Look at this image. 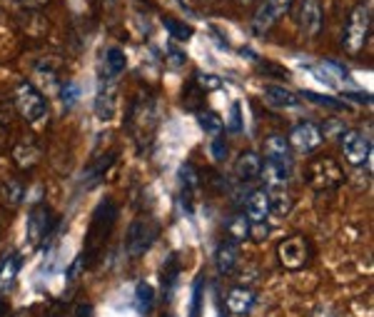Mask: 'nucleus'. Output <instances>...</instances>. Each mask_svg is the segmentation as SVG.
I'll return each instance as SVG.
<instances>
[{"mask_svg": "<svg viewBox=\"0 0 374 317\" xmlns=\"http://www.w3.org/2000/svg\"><path fill=\"white\" fill-rule=\"evenodd\" d=\"M227 127H230L232 132H240V130H242V118H240V105H237V102H232V108H230V123H227Z\"/></svg>", "mask_w": 374, "mask_h": 317, "instance_id": "c9c22d12", "label": "nucleus"}, {"mask_svg": "<svg viewBox=\"0 0 374 317\" xmlns=\"http://www.w3.org/2000/svg\"><path fill=\"white\" fill-rule=\"evenodd\" d=\"M267 198H270V215H274V217H285L287 212H290V210H292L290 190L274 192V195H267Z\"/></svg>", "mask_w": 374, "mask_h": 317, "instance_id": "bb28decb", "label": "nucleus"}, {"mask_svg": "<svg viewBox=\"0 0 374 317\" xmlns=\"http://www.w3.org/2000/svg\"><path fill=\"white\" fill-rule=\"evenodd\" d=\"M260 70H267V72H272V75H287L285 68H277V65H272V63H265V65H260Z\"/></svg>", "mask_w": 374, "mask_h": 317, "instance_id": "c03bdc74", "label": "nucleus"}, {"mask_svg": "<svg viewBox=\"0 0 374 317\" xmlns=\"http://www.w3.org/2000/svg\"><path fill=\"white\" fill-rule=\"evenodd\" d=\"M287 143L295 150H299V153H315L325 143V135H322V130L315 123H299V125L292 127Z\"/></svg>", "mask_w": 374, "mask_h": 317, "instance_id": "1a4fd4ad", "label": "nucleus"}, {"mask_svg": "<svg viewBox=\"0 0 374 317\" xmlns=\"http://www.w3.org/2000/svg\"><path fill=\"white\" fill-rule=\"evenodd\" d=\"M249 228H252V222L247 217L235 215L227 222V238L235 240V242H244V240H249Z\"/></svg>", "mask_w": 374, "mask_h": 317, "instance_id": "a878e982", "label": "nucleus"}, {"mask_svg": "<svg viewBox=\"0 0 374 317\" xmlns=\"http://www.w3.org/2000/svg\"><path fill=\"white\" fill-rule=\"evenodd\" d=\"M167 55H170V58H173V68H180V65H185V55L180 53V50H175V48H170L167 50Z\"/></svg>", "mask_w": 374, "mask_h": 317, "instance_id": "79ce46f5", "label": "nucleus"}, {"mask_svg": "<svg viewBox=\"0 0 374 317\" xmlns=\"http://www.w3.org/2000/svg\"><path fill=\"white\" fill-rule=\"evenodd\" d=\"M72 317H93V305L85 302V300H80V302L72 307Z\"/></svg>", "mask_w": 374, "mask_h": 317, "instance_id": "a19ab883", "label": "nucleus"}, {"mask_svg": "<svg viewBox=\"0 0 374 317\" xmlns=\"http://www.w3.org/2000/svg\"><path fill=\"white\" fill-rule=\"evenodd\" d=\"M178 277H180V260L175 252H170V258L162 265V290H165L167 297L173 295L175 285H178Z\"/></svg>", "mask_w": 374, "mask_h": 317, "instance_id": "4be33fe9", "label": "nucleus"}, {"mask_svg": "<svg viewBox=\"0 0 374 317\" xmlns=\"http://www.w3.org/2000/svg\"><path fill=\"white\" fill-rule=\"evenodd\" d=\"M252 305H255V293L252 290L240 285V288H232L227 293V310L235 312V315H247Z\"/></svg>", "mask_w": 374, "mask_h": 317, "instance_id": "aec40b11", "label": "nucleus"}, {"mask_svg": "<svg viewBox=\"0 0 374 317\" xmlns=\"http://www.w3.org/2000/svg\"><path fill=\"white\" fill-rule=\"evenodd\" d=\"M304 180L315 192H334L345 183V170L334 157H312L304 168Z\"/></svg>", "mask_w": 374, "mask_h": 317, "instance_id": "f03ea898", "label": "nucleus"}, {"mask_svg": "<svg viewBox=\"0 0 374 317\" xmlns=\"http://www.w3.org/2000/svg\"><path fill=\"white\" fill-rule=\"evenodd\" d=\"M345 98H350V100H354V102H359V105H369V102H372V98L367 95V93H347Z\"/></svg>", "mask_w": 374, "mask_h": 317, "instance_id": "37998d69", "label": "nucleus"}, {"mask_svg": "<svg viewBox=\"0 0 374 317\" xmlns=\"http://www.w3.org/2000/svg\"><path fill=\"white\" fill-rule=\"evenodd\" d=\"M339 145H342V153H345V160L350 165H364L372 157V143L364 132L359 130H345L339 135Z\"/></svg>", "mask_w": 374, "mask_h": 317, "instance_id": "6e6552de", "label": "nucleus"}, {"mask_svg": "<svg viewBox=\"0 0 374 317\" xmlns=\"http://www.w3.org/2000/svg\"><path fill=\"white\" fill-rule=\"evenodd\" d=\"M202 100H205V90L200 88V85L195 83V80H190V83L185 85V93H182V105L187 110H200Z\"/></svg>", "mask_w": 374, "mask_h": 317, "instance_id": "cd10ccee", "label": "nucleus"}, {"mask_svg": "<svg viewBox=\"0 0 374 317\" xmlns=\"http://www.w3.org/2000/svg\"><path fill=\"white\" fill-rule=\"evenodd\" d=\"M244 217L252 225L255 222H267L270 217V198L265 190H252L244 200Z\"/></svg>", "mask_w": 374, "mask_h": 317, "instance_id": "2eb2a0df", "label": "nucleus"}, {"mask_svg": "<svg viewBox=\"0 0 374 317\" xmlns=\"http://www.w3.org/2000/svg\"><path fill=\"white\" fill-rule=\"evenodd\" d=\"M118 215H120L118 205H115V200H110V198L102 200V203L95 208V212H93V217H90L88 238H85V252H83L85 268H90V265L98 260L102 245H105L107 238L113 235Z\"/></svg>", "mask_w": 374, "mask_h": 317, "instance_id": "f257e3e1", "label": "nucleus"}, {"mask_svg": "<svg viewBox=\"0 0 374 317\" xmlns=\"http://www.w3.org/2000/svg\"><path fill=\"white\" fill-rule=\"evenodd\" d=\"M157 235H160V225L153 217H137V220L130 222L127 235H125V252L130 258H140L150 250Z\"/></svg>", "mask_w": 374, "mask_h": 317, "instance_id": "39448f33", "label": "nucleus"}, {"mask_svg": "<svg viewBox=\"0 0 374 317\" xmlns=\"http://www.w3.org/2000/svg\"><path fill=\"white\" fill-rule=\"evenodd\" d=\"M77 100V85L75 83H65L63 85V102H65V108H72Z\"/></svg>", "mask_w": 374, "mask_h": 317, "instance_id": "e433bc0d", "label": "nucleus"}, {"mask_svg": "<svg viewBox=\"0 0 374 317\" xmlns=\"http://www.w3.org/2000/svg\"><path fill=\"white\" fill-rule=\"evenodd\" d=\"M58 225V217L50 212V208L45 203H38L30 210L28 215V240L30 245H40L42 240H48L53 228Z\"/></svg>", "mask_w": 374, "mask_h": 317, "instance_id": "0eeeda50", "label": "nucleus"}, {"mask_svg": "<svg viewBox=\"0 0 374 317\" xmlns=\"http://www.w3.org/2000/svg\"><path fill=\"white\" fill-rule=\"evenodd\" d=\"M277 260H279L282 268L292 270V272L307 268L309 260H312V245H309V240L302 238V235L285 238L277 245Z\"/></svg>", "mask_w": 374, "mask_h": 317, "instance_id": "423d86ee", "label": "nucleus"}, {"mask_svg": "<svg viewBox=\"0 0 374 317\" xmlns=\"http://www.w3.org/2000/svg\"><path fill=\"white\" fill-rule=\"evenodd\" d=\"M197 85H200L202 90H217L220 88V78H215V75H197V80H195Z\"/></svg>", "mask_w": 374, "mask_h": 317, "instance_id": "ea45409f", "label": "nucleus"}, {"mask_svg": "<svg viewBox=\"0 0 374 317\" xmlns=\"http://www.w3.org/2000/svg\"><path fill=\"white\" fill-rule=\"evenodd\" d=\"M8 315V302L6 300H0V317H6Z\"/></svg>", "mask_w": 374, "mask_h": 317, "instance_id": "49530a36", "label": "nucleus"}, {"mask_svg": "<svg viewBox=\"0 0 374 317\" xmlns=\"http://www.w3.org/2000/svg\"><path fill=\"white\" fill-rule=\"evenodd\" d=\"M95 113L100 120H110L115 115V88L110 85L107 90H100V95H98L95 102Z\"/></svg>", "mask_w": 374, "mask_h": 317, "instance_id": "393cba45", "label": "nucleus"}, {"mask_svg": "<svg viewBox=\"0 0 374 317\" xmlns=\"http://www.w3.org/2000/svg\"><path fill=\"white\" fill-rule=\"evenodd\" d=\"M165 30L173 36V40H187V38H192V25L182 23V20H175V18H165Z\"/></svg>", "mask_w": 374, "mask_h": 317, "instance_id": "7c9ffc66", "label": "nucleus"}, {"mask_svg": "<svg viewBox=\"0 0 374 317\" xmlns=\"http://www.w3.org/2000/svg\"><path fill=\"white\" fill-rule=\"evenodd\" d=\"M13 105L18 108V113L23 115L28 123H40V120L48 118V100L42 98V93L28 80H20L15 85V98H13Z\"/></svg>", "mask_w": 374, "mask_h": 317, "instance_id": "20e7f679", "label": "nucleus"}, {"mask_svg": "<svg viewBox=\"0 0 374 317\" xmlns=\"http://www.w3.org/2000/svg\"><path fill=\"white\" fill-rule=\"evenodd\" d=\"M23 198H25V187L20 180H15V178L0 180V205H3V208L18 210Z\"/></svg>", "mask_w": 374, "mask_h": 317, "instance_id": "a211bd4d", "label": "nucleus"}, {"mask_svg": "<svg viewBox=\"0 0 374 317\" xmlns=\"http://www.w3.org/2000/svg\"><path fill=\"white\" fill-rule=\"evenodd\" d=\"M18 268H20V255H18V252H10L8 258L0 260V282L13 280V277H15V272H18Z\"/></svg>", "mask_w": 374, "mask_h": 317, "instance_id": "473e14b6", "label": "nucleus"}, {"mask_svg": "<svg viewBox=\"0 0 374 317\" xmlns=\"http://www.w3.org/2000/svg\"><path fill=\"white\" fill-rule=\"evenodd\" d=\"M0 235H3V220H0Z\"/></svg>", "mask_w": 374, "mask_h": 317, "instance_id": "8fccbe9b", "label": "nucleus"}, {"mask_svg": "<svg viewBox=\"0 0 374 317\" xmlns=\"http://www.w3.org/2000/svg\"><path fill=\"white\" fill-rule=\"evenodd\" d=\"M302 98L312 100L315 105H322V108H329V110H347V102L337 100V98H329V95H320V93H312V90H304Z\"/></svg>", "mask_w": 374, "mask_h": 317, "instance_id": "2f4dec72", "label": "nucleus"}, {"mask_svg": "<svg viewBox=\"0 0 374 317\" xmlns=\"http://www.w3.org/2000/svg\"><path fill=\"white\" fill-rule=\"evenodd\" d=\"M105 65H107V72L113 75V78H118V75H123L125 72V53L120 48H110L105 53Z\"/></svg>", "mask_w": 374, "mask_h": 317, "instance_id": "c756f323", "label": "nucleus"}, {"mask_svg": "<svg viewBox=\"0 0 374 317\" xmlns=\"http://www.w3.org/2000/svg\"><path fill=\"white\" fill-rule=\"evenodd\" d=\"M6 140H8V132H6V127L0 125V153L6 150Z\"/></svg>", "mask_w": 374, "mask_h": 317, "instance_id": "a18cd8bd", "label": "nucleus"}, {"mask_svg": "<svg viewBox=\"0 0 374 317\" xmlns=\"http://www.w3.org/2000/svg\"><path fill=\"white\" fill-rule=\"evenodd\" d=\"M240 6H249V3H252V0H237Z\"/></svg>", "mask_w": 374, "mask_h": 317, "instance_id": "09e8293b", "label": "nucleus"}, {"mask_svg": "<svg viewBox=\"0 0 374 317\" xmlns=\"http://www.w3.org/2000/svg\"><path fill=\"white\" fill-rule=\"evenodd\" d=\"M115 162V153H107V155H100L95 160L90 162L88 168L83 173V187L85 190H95L98 185H102V180H105L107 170L113 168Z\"/></svg>", "mask_w": 374, "mask_h": 317, "instance_id": "9b49d317", "label": "nucleus"}, {"mask_svg": "<svg viewBox=\"0 0 374 317\" xmlns=\"http://www.w3.org/2000/svg\"><path fill=\"white\" fill-rule=\"evenodd\" d=\"M13 6L23 8V10H42V8L48 6L50 0H10Z\"/></svg>", "mask_w": 374, "mask_h": 317, "instance_id": "f704fd0d", "label": "nucleus"}, {"mask_svg": "<svg viewBox=\"0 0 374 317\" xmlns=\"http://www.w3.org/2000/svg\"><path fill=\"white\" fill-rule=\"evenodd\" d=\"M265 157L272 160V162H277V165L290 168L292 165V150H290L287 138H282V135H270V138H265Z\"/></svg>", "mask_w": 374, "mask_h": 317, "instance_id": "f3484780", "label": "nucleus"}, {"mask_svg": "<svg viewBox=\"0 0 374 317\" xmlns=\"http://www.w3.org/2000/svg\"><path fill=\"white\" fill-rule=\"evenodd\" d=\"M299 28L307 38L320 36L322 30V6L320 0H302V10H299Z\"/></svg>", "mask_w": 374, "mask_h": 317, "instance_id": "f8f14e48", "label": "nucleus"}, {"mask_svg": "<svg viewBox=\"0 0 374 317\" xmlns=\"http://www.w3.org/2000/svg\"><path fill=\"white\" fill-rule=\"evenodd\" d=\"M215 263H217L220 275H232L240 263V242H235V240H230V238L222 240L217 252H215Z\"/></svg>", "mask_w": 374, "mask_h": 317, "instance_id": "ddd939ff", "label": "nucleus"}, {"mask_svg": "<svg viewBox=\"0 0 374 317\" xmlns=\"http://www.w3.org/2000/svg\"><path fill=\"white\" fill-rule=\"evenodd\" d=\"M13 160L18 165V170H33L40 162V145L36 143L33 138H25L20 140L15 148H13Z\"/></svg>", "mask_w": 374, "mask_h": 317, "instance_id": "4468645a", "label": "nucleus"}, {"mask_svg": "<svg viewBox=\"0 0 374 317\" xmlns=\"http://www.w3.org/2000/svg\"><path fill=\"white\" fill-rule=\"evenodd\" d=\"M260 178L265 180V192L274 195V192L287 190V185H290V168L277 165V162H272V160H262Z\"/></svg>", "mask_w": 374, "mask_h": 317, "instance_id": "9d476101", "label": "nucleus"}, {"mask_svg": "<svg viewBox=\"0 0 374 317\" xmlns=\"http://www.w3.org/2000/svg\"><path fill=\"white\" fill-rule=\"evenodd\" d=\"M260 170H262V157L257 155L255 150L240 153L237 162H235V175L240 178V183H255L260 178Z\"/></svg>", "mask_w": 374, "mask_h": 317, "instance_id": "dca6fc26", "label": "nucleus"}, {"mask_svg": "<svg viewBox=\"0 0 374 317\" xmlns=\"http://www.w3.org/2000/svg\"><path fill=\"white\" fill-rule=\"evenodd\" d=\"M212 155H215V160H225V155H227V143H225V138H222V135L212 138Z\"/></svg>", "mask_w": 374, "mask_h": 317, "instance_id": "58836bf2", "label": "nucleus"}, {"mask_svg": "<svg viewBox=\"0 0 374 317\" xmlns=\"http://www.w3.org/2000/svg\"><path fill=\"white\" fill-rule=\"evenodd\" d=\"M267 6L272 8L274 15H287V13L292 10V0H267Z\"/></svg>", "mask_w": 374, "mask_h": 317, "instance_id": "4c0bfd02", "label": "nucleus"}, {"mask_svg": "<svg viewBox=\"0 0 374 317\" xmlns=\"http://www.w3.org/2000/svg\"><path fill=\"white\" fill-rule=\"evenodd\" d=\"M200 305H202V277L195 282V290H192V307H190V317H200Z\"/></svg>", "mask_w": 374, "mask_h": 317, "instance_id": "72a5a7b5", "label": "nucleus"}, {"mask_svg": "<svg viewBox=\"0 0 374 317\" xmlns=\"http://www.w3.org/2000/svg\"><path fill=\"white\" fill-rule=\"evenodd\" d=\"M265 100L274 108H299V95L287 90L285 85H265Z\"/></svg>", "mask_w": 374, "mask_h": 317, "instance_id": "6ab92c4d", "label": "nucleus"}, {"mask_svg": "<svg viewBox=\"0 0 374 317\" xmlns=\"http://www.w3.org/2000/svg\"><path fill=\"white\" fill-rule=\"evenodd\" d=\"M197 118H200L202 130L208 132V135H212V138L222 135V130H225V120L217 113H212V110H197Z\"/></svg>", "mask_w": 374, "mask_h": 317, "instance_id": "b1692460", "label": "nucleus"}, {"mask_svg": "<svg viewBox=\"0 0 374 317\" xmlns=\"http://www.w3.org/2000/svg\"><path fill=\"white\" fill-rule=\"evenodd\" d=\"M369 33H372V8L359 3V6H354V10L350 13V20H347V25H345L342 48H345L347 53L357 55L367 45Z\"/></svg>", "mask_w": 374, "mask_h": 317, "instance_id": "7ed1b4c3", "label": "nucleus"}, {"mask_svg": "<svg viewBox=\"0 0 374 317\" xmlns=\"http://www.w3.org/2000/svg\"><path fill=\"white\" fill-rule=\"evenodd\" d=\"M13 317H28V310H20V312H15Z\"/></svg>", "mask_w": 374, "mask_h": 317, "instance_id": "de8ad7c7", "label": "nucleus"}, {"mask_svg": "<svg viewBox=\"0 0 374 317\" xmlns=\"http://www.w3.org/2000/svg\"><path fill=\"white\" fill-rule=\"evenodd\" d=\"M274 20H277V15H274L272 8L267 6V0H265V3L257 8L255 18H252V30H255L257 36H265V33H270V30H272Z\"/></svg>", "mask_w": 374, "mask_h": 317, "instance_id": "5701e85b", "label": "nucleus"}, {"mask_svg": "<svg viewBox=\"0 0 374 317\" xmlns=\"http://www.w3.org/2000/svg\"><path fill=\"white\" fill-rule=\"evenodd\" d=\"M180 185H182V205H187V212L192 210V190L200 185V175H197L192 162H185L180 168Z\"/></svg>", "mask_w": 374, "mask_h": 317, "instance_id": "412c9836", "label": "nucleus"}, {"mask_svg": "<svg viewBox=\"0 0 374 317\" xmlns=\"http://www.w3.org/2000/svg\"><path fill=\"white\" fill-rule=\"evenodd\" d=\"M135 300H137V310L143 312V315H150L155 305V290L150 288L148 282H140L135 288Z\"/></svg>", "mask_w": 374, "mask_h": 317, "instance_id": "c85d7f7f", "label": "nucleus"}]
</instances>
